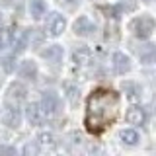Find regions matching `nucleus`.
Returning a JSON list of instances; mask_svg holds the SVG:
<instances>
[{"mask_svg":"<svg viewBox=\"0 0 156 156\" xmlns=\"http://www.w3.org/2000/svg\"><path fill=\"white\" fill-rule=\"evenodd\" d=\"M123 90H125L127 98H129V100H133V101L140 98V88L136 86V84H133V82H125V84H123Z\"/></svg>","mask_w":156,"mask_h":156,"instance_id":"19","label":"nucleus"},{"mask_svg":"<svg viewBox=\"0 0 156 156\" xmlns=\"http://www.w3.org/2000/svg\"><path fill=\"white\" fill-rule=\"evenodd\" d=\"M41 57H43V58H47V61L51 62L53 66H57L58 62L62 61V47H58V45H51V47H47L45 51H41Z\"/></svg>","mask_w":156,"mask_h":156,"instance_id":"10","label":"nucleus"},{"mask_svg":"<svg viewBox=\"0 0 156 156\" xmlns=\"http://www.w3.org/2000/svg\"><path fill=\"white\" fill-rule=\"evenodd\" d=\"M23 152H26V154H37V146H31V144H27L26 148H23Z\"/></svg>","mask_w":156,"mask_h":156,"instance_id":"23","label":"nucleus"},{"mask_svg":"<svg viewBox=\"0 0 156 156\" xmlns=\"http://www.w3.org/2000/svg\"><path fill=\"white\" fill-rule=\"evenodd\" d=\"M144 2H150V0H144Z\"/></svg>","mask_w":156,"mask_h":156,"instance_id":"27","label":"nucleus"},{"mask_svg":"<svg viewBox=\"0 0 156 156\" xmlns=\"http://www.w3.org/2000/svg\"><path fill=\"white\" fill-rule=\"evenodd\" d=\"M65 27H66V22H65V18L61 16V14H51L47 20V31L51 33L53 37H58L62 31H65Z\"/></svg>","mask_w":156,"mask_h":156,"instance_id":"5","label":"nucleus"},{"mask_svg":"<svg viewBox=\"0 0 156 156\" xmlns=\"http://www.w3.org/2000/svg\"><path fill=\"white\" fill-rule=\"evenodd\" d=\"M125 119H127V123H131V125H143L144 121H146V113H144L143 107L133 105V107H129V109H127Z\"/></svg>","mask_w":156,"mask_h":156,"instance_id":"9","label":"nucleus"},{"mask_svg":"<svg viewBox=\"0 0 156 156\" xmlns=\"http://www.w3.org/2000/svg\"><path fill=\"white\" fill-rule=\"evenodd\" d=\"M139 57H140V61L146 62V65H150V62L154 61V45H143L139 49Z\"/></svg>","mask_w":156,"mask_h":156,"instance_id":"17","label":"nucleus"},{"mask_svg":"<svg viewBox=\"0 0 156 156\" xmlns=\"http://www.w3.org/2000/svg\"><path fill=\"white\" fill-rule=\"evenodd\" d=\"M131 29H133L135 37L139 39H148L154 31V20L150 16H140V18H135L131 22Z\"/></svg>","mask_w":156,"mask_h":156,"instance_id":"2","label":"nucleus"},{"mask_svg":"<svg viewBox=\"0 0 156 156\" xmlns=\"http://www.w3.org/2000/svg\"><path fill=\"white\" fill-rule=\"evenodd\" d=\"M2 23H4V18H2V14H0V26H2Z\"/></svg>","mask_w":156,"mask_h":156,"instance_id":"24","label":"nucleus"},{"mask_svg":"<svg viewBox=\"0 0 156 156\" xmlns=\"http://www.w3.org/2000/svg\"><path fill=\"white\" fill-rule=\"evenodd\" d=\"M90 58H92V51L88 47H84V45L76 47L74 53H72V61H74L78 66H86L88 62H90Z\"/></svg>","mask_w":156,"mask_h":156,"instance_id":"11","label":"nucleus"},{"mask_svg":"<svg viewBox=\"0 0 156 156\" xmlns=\"http://www.w3.org/2000/svg\"><path fill=\"white\" fill-rule=\"evenodd\" d=\"M20 76L26 78V80H35L37 78V66L33 61H23L20 65Z\"/></svg>","mask_w":156,"mask_h":156,"instance_id":"13","label":"nucleus"},{"mask_svg":"<svg viewBox=\"0 0 156 156\" xmlns=\"http://www.w3.org/2000/svg\"><path fill=\"white\" fill-rule=\"evenodd\" d=\"M26 94H27L26 88L22 84H16V82H14V84L8 88V101H16V104L18 101H23L26 100Z\"/></svg>","mask_w":156,"mask_h":156,"instance_id":"14","label":"nucleus"},{"mask_svg":"<svg viewBox=\"0 0 156 156\" xmlns=\"http://www.w3.org/2000/svg\"><path fill=\"white\" fill-rule=\"evenodd\" d=\"M80 2L82 0H58V4H61L62 8H66V10H74L80 6Z\"/></svg>","mask_w":156,"mask_h":156,"instance_id":"21","label":"nucleus"},{"mask_svg":"<svg viewBox=\"0 0 156 156\" xmlns=\"http://www.w3.org/2000/svg\"><path fill=\"white\" fill-rule=\"evenodd\" d=\"M27 43H29V35H27V29H20L12 35V49L14 53H23L27 49Z\"/></svg>","mask_w":156,"mask_h":156,"instance_id":"8","label":"nucleus"},{"mask_svg":"<svg viewBox=\"0 0 156 156\" xmlns=\"http://www.w3.org/2000/svg\"><path fill=\"white\" fill-rule=\"evenodd\" d=\"M37 144L41 146V148L55 150V148H57V139H55V135H53V133L45 131V133H39V136H37Z\"/></svg>","mask_w":156,"mask_h":156,"instance_id":"15","label":"nucleus"},{"mask_svg":"<svg viewBox=\"0 0 156 156\" xmlns=\"http://www.w3.org/2000/svg\"><path fill=\"white\" fill-rule=\"evenodd\" d=\"M121 140H123L125 144H129V146H135L136 143H139V133L133 129H125V131H121Z\"/></svg>","mask_w":156,"mask_h":156,"instance_id":"18","label":"nucleus"},{"mask_svg":"<svg viewBox=\"0 0 156 156\" xmlns=\"http://www.w3.org/2000/svg\"><path fill=\"white\" fill-rule=\"evenodd\" d=\"M101 12H105L109 18H119V8H115V6H101Z\"/></svg>","mask_w":156,"mask_h":156,"instance_id":"22","label":"nucleus"},{"mask_svg":"<svg viewBox=\"0 0 156 156\" xmlns=\"http://www.w3.org/2000/svg\"><path fill=\"white\" fill-rule=\"evenodd\" d=\"M0 49H2V37H0Z\"/></svg>","mask_w":156,"mask_h":156,"instance_id":"25","label":"nucleus"},{"mask_svg":"<svg viewBox=\"0 0 156 156\" xmlns=\"http://www.w3.org/2000/svg\"><path fill=\"white\" fill-rule=\"evenodd\" d=\"M119 115V96L113 90H100L92 92L86 105V129L90 133H101L109 123H113Z\"/></svg>","mask_w":156,"mask_h":156,"instance_id":"1","label":"nucleus"},{"mask_svg":"<svg viewBox=\"0 0 156 156\" xmlns=\"http://www.w3.org/2000/svg\"><path fill=\"white\" fill-rule=\"evenodd\" d=\"M45 0H29V12H31V16L39 20V18H43V14H45Z\"/></svg>","mask_w":156,"mask_h":156,"instance_id":"16","label":"nucleus"},{"mask_svg":"<svg viewBox=\"0 0 156 156\" xmlns=\"http://www.w3.org/2000/svg\"><path fill=\"white\" fill-rule=\"evenodd\" d=\"M94 31H96V26H94V22H92L88 16H80L74 22V33H76V35L88 37V35H92Z\"/></svg>","mask_w":156,"mask_h":156,"instance_id":"7","label":"nucleus"},{"mask_svg":"<svg viewBox=\"0 0 156 156\" xmlns=\"http://www.w3.org/2000/svg\"><path fill=\"white\" fill-rule=\"evenodd\" d=\"M2 123L8 125L10 129H18V127H20V123H22V115H20L18 104H16V105H6V107H4Z\"/></svg>","mask_w":156,"mask_h":156,"instance_id":"4","label":"nucleus"},{"mask_svg":"<svg viewBox=\"0 0 156 156\" xmlns=\"http://www.w3.org/2000/svg\"><path fill=\"white\" fill-rule=\"evenodd\" d=\"M41 107L43 111H45V115H55L58 113V109H61V100H58V96L55 92H45L43 94V100H41Z\"/></svg>","mask_w":156,"mask_h":156,"instance_id":"3","label":"nucleus"},{"mask_svg":"<svg viewBox=\"0 0 156 156\" xmlns=\"http://www.w3.org/2000/svg\"><path fill=\"white\" fill-rule=\"evenodd\" d=\"M2 68L6 72H14V68H16V58L14 57H4L2 58Z\"/></svg>","mask_w":156,"mask_h":156,"instance_id":"20","label":"nucleus"},{"mask_svg":"<svg viewBox=\"0 0 156 156\" xmlns=\"http://www.w3.org/2000/svg\"><path fill=\"white\" fill-rule=\"evenodd\" d=\"M0 86H2V76H0Z\"/></svg>","mask_w":156,"mask_h":156,"instance_id":"26","label":"nucleus"},{"mask_svg":"<svg viewBox=\"0 0 156 156\" xmlns=\"http://www.w3.org/2000/svg\"><path fill=\"white\" fill-rule=\"evenodd\" d=\"M26 117H27V121L31 125H43L45 119H47L45 111H43V107L39 104H29L27 109H26Z\"/></svg>","mask_w":156,"mask_h":156,"instance_id":"6","label":"nucleus"},{"mask_svg":"<svg viewBox=\"0 0 156 156\" xmlns=\"http://www.w3.org/2000/svg\"><path fill=\"white\" fill-rule=\"evenodd\" d=\"M129 68H131L129 57L123 55V53H115L113 55V70L117 74H125V72H129Z\"/></svg>","mask_w":156,"mask_h":156,"instance_id":"12","label":"nucleus"}]
</instances>
